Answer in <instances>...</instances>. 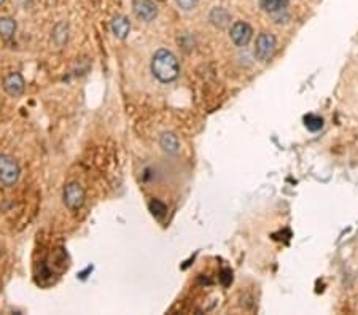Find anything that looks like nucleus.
<instances>
[{"label": "nucleus", "instance_id": "1", "mask_svg": "<svg viewBox=\"0 0 358 315\" xmlns=\"http://www.w3.org/2000/svg\"><path fill=\"white\" fill-rule=\"evenodd\" d=\"M151 72L161 83L174 82L180 73V65L174 52L169 49H158L151 59Z\"/></svg>", "mask_w": 358, "mask_h": 315}, {"label": "nucleus", "instance_id": "2", "mask_svg": "<svg viewBox=\"0 0 358 315\" xmlns=\"http://www.w3.org/2000/svg\"><path fill=\"white\" fill-rule=\"evenodd\" d=\"M19 166L15 158L0 154V183L5 187H13L19 178Z\"/></svg>", "mask_w": 358, "mask_h": 315}, {"label": "nucleus", "instance_id": "3", "mask_svg": "<svg viewBox=\"0 0 358 315\" xmlns=\"http://www.w3.org/2000/svg\"><path fill=\"white\" fill-rule=\"evenodd\" d=\"M277 49V40L275 37L269 32H261L257 37L255 43V58L260 62H268Z\"/></svg>", "mask_w": 358, "mask_h": 315}, {"label": "nucleus", "instance_id": "4", "mask_svg": "<svg viewBox=\"0 0 358 315\" xmlns=\"http://www.w3.org/2000/svg\"><path fill=\"white\" fill-rule=\"evenodd\" d=\"M85 190L80 183L73 181L64 188V204L70 210H80L85 204Z\"/></svg>", "mask_w": 358, "mask_h": 315}, {"label": "nucleus", "instance_id": "5", "mask_svg": "<svg viewBox=\"0 0 358 315\" xmlns=\"http://www.w3.org/2000/svg\"><path fill=\"white\" fill-rule=\"evenodd\" d=\"M132 10L134 15L145 22H151L158 16V7L151 0H132Z\"/></svg>", "mask_w": 358, "mask_h": 315}, {"label": "nucleus", "instance_id": "6", "mask_svg": "<svg viewBox=\"0 0 358 315\" xmlns=\"http://www.w3.org/2000/svg\"><path fill=\"white\" fill-rule=\"evenodd\" d=\"M251 35H253V31L251 28L244 22V21H237L233 24V28L229 31V37L236 46H245L248 45V42L251 40Z\"/></svg>", "mask_w": 358, "mask_h": 315}, {"label": "nucleus", "instance_id": "7", "mask_svg": "<svg viewBox=\"0 0 358 315\" xmlns=\"http://www.w3.org/2000/svg\"><path fill=\"white\" fill-rule=\"evenodd\" d=\"M24 88H25V83H24V78H22L21 73L13 72V73H10V75L5 76V80H4V89L7 91L8 96H11V97H19V96H22Z\"/></svg>", "mask_w": 358, "mask_h": 315}, {"label": "nucleus", "instance_id": "8", "mask_svg": "<svg viewBox=\"0 0 358 315\" xmlns=\"http://www.w3.org/2000/svg\"><path fill=\"white\" fill-rule=\"evenodd\" d=\"M288 4L290 0H260V7L272 16L278 15V13H284Z\"/></svg>", "mask_w": 358, "mask_h": 315}, {"label": "nucleus", "instance_id": "9", "mask_svg": "<svg viewBox=\"0 0 358 315\" xmlns=\"http://www.w3.org/2000/svg\"><path fill=\"white\" fill-rule=\"evenodd\" d=\"M159 145H161V148L169 154H177L180 150V142L177 136L172 133H164L161 139H159Z\"/></svg>", "mask_w": 358, "mask_h": 315}, {"label": "nucleus", "instance_id": "10", "mask_svg": "<svg viewBox=\"0 0 358 315\" xmlns=\"http://www.w3.org/2000/svg\"><path fill=\"white\" fill-rule=\"evenodd\" d=\"M131 31V22L126 16H116L113 21H112V32L115 34L116 38H121V40H124V38L127 37Z\"/></svg>", "mask_w": 358, "mask_h": 315}, {"label": "nucleus", "instance_id": "11", "mask_svg": "<svg viewBox=\"0 0 358 315\" xmlns=\"http://www.w3.org/2000/svg\"><path fill=\"white\" fill-rule=\"evenodd\" d=\"M210 21L217 28H224V25H228L229 21H231V15L228 13V10H224L221 7H217L210 11Z\"/></svg>", "mask_w": 358, "mask_h": 315}, {"label": "nucleus", "instance_id": "12", "mask_svg": "<svg viewBox=\"0 0 358 315\" xmlns=\"http://www.w3.org/2000/svg\"><path fill=\"white\" fill-rule=\"evenodd\" d=\"M16 32V21L8 16H2L0 18V37L4 40H10V38L15 35Z\"/></svg>", "mask_w": 358, "mask_h": 315}, {"label": "nucleus", "instance_id": "13", "mask_svg": "<svg viewBox=\"0 0 358 315\" xmlns=\"http://www.w3.org/2000/svg\"><path fill=\"white\" fill-rule=\"evenodd\" d=\"M304 124H306V127L311 130V133H317V130H320L323 127V118L309 113V115L304 116Z\"/></svg>", "mask_w": 358, "mask_h": 315}, {"label": "nucleus", "instance_id": "14", "mask_svg": "<svg viewBox=\"0 0 358 315\" xmlns=\"http://www.w3.org/2000/svg\"><path fill=\"white\" fill-rule=\"evenodd\" d=\"M150 210H151V214H153L156 218H163L167 208H166V204H164V202L155 199V201L150 202Z\"/></svg>", "mask_w": 358, "mask_h": 315}, {"label": "nucleus", "instance_id": "15", "mask_svg": "<svg viewBox=\"0 0 358 315\" xmlns=\"http://www.w3.org/2000/svg\"><path fill=\"white\" fill-rule=\"evenodd\" d=\"M231 282H233V272H231V269H223L221 272H220V283L223 285V286H229L231 285Z\"/></svg>", "mask_w": 358, "mask_h": 315}, {"label": "nucleus", "instance_id": "16", "mask_svg": "<svg viewBox=\"0 0 358 315\" xmlns=\"http://www.w3.org/2000/svg\"><path fill=\"white\" fill-rule=\"evenodd\" d=\"M177 4L182 10L190 11L193 8H196V5L199 4V0H177Z\"/></svg>", "mask_w": 358, "mask_h": 315}, {"label": "nucleus", "instance_id": "17", "mask_svg": "<svg viewBox=\"0 0 358 315\" xmlns=\"http://www.w3.org/2000/svg\"><path fill=\"white\" fill-rule=\"evenodd\" d=\"M4 2H5V0H0V5H2V4H4Z\"/></svg>", "mask_w": 358, "mask_h": 315}]
</instances>
